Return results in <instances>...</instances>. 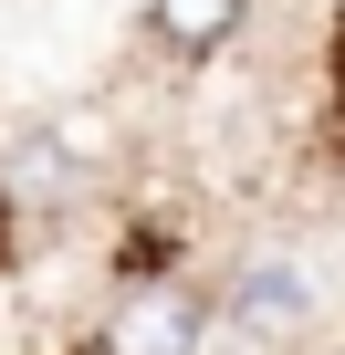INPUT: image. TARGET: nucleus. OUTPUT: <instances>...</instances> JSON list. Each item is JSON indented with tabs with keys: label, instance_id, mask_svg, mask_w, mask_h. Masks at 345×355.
Returning <instances> with one entry per match:
<instances>
[{
	"label": "nucleus",
	"instance_id": "obj_1",
	"mask_svg": "<svg viewBox=\"0 0 345 355\" xmlns=\"http://www.w3.org/2000/svg\"><path fill=\"white\" fill-rule=\"evenodd\" d=\"M210 324H220V303L199 282H136V293H115L105 355H199Z\"/></svg>",
	"mask_w": 345,
	"mask_h": 355
},
{
	"label": "nucleus",
	"instance_id": "obj_2",
	"mask_svg": "<svg viewBox=\"0 0 345 355\" xmlns=\"http://www.w3.org/2000/svg\"><path fill=\"white\" fill-rule=\"evenodd\" d=\"M303 313H314V272L283 261V251H262V261L230 282V303H220V324H241V334H293Z\"/></svg>",
	"mask_w": 345,
	"mask_h": 355
},
{
	"label": "nucleus",
	"instance_id": "obj_3",
	"mask_svg": "<svg viewBox=\"0 0 345 355\" xmlns=\"http://www.w3.org/2000/svg\"><path fill=\"white\" fill-rule=\"evenodd\" d=\"M241 21H251V0H146V32L167 53H220Z\"/></svg>",
	"mask_w": 345,
	"mask_h": 355
}]
</instances>
